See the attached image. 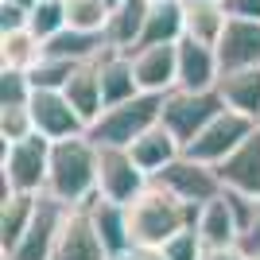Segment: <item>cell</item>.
I'll use <instances>...</instances> for the list:
<instances>
[{
  "label": "cell",
  "instance_id": "1",
  "mask_svg": "<svg viewBox=\"0 0 260 260\" xmlns=\"http://www.w3.org/2000/svg\"><path fill=\"white\" fill-rule=\"evenodd\" d=\"M47 198L66 210H82L98 198V144L89 140V132L51 144Z\"/></svg>",
  "mask_w": 260,
  "mask_h": 260
},
{
  "label": "cell",
  "instance_id": "2",
  "mask_svg": "<svg viewBox=\"0 0 260 260\" xmlns=\"http://www.w3.org/2000/svg\"><path fill=\"white\" fill-rule=\"evenodd\" d=\"M198 210L186 206L183 198H175L163 186H148L136 202L128 206V225H132V245L136 249H163L167 241H175L183 229L194 225Z\"/></svg>",
  "mask_w": 260,
  "mask_h": 260
},
{
  "label": "cell",
  "instance_id": "3",
  "mask_svg": "<svg viewBox=\"0 0 260 260\" xmlns=\"http://www.w3.org/2000/svg\"><path fill=\"white\" fill-rule=\"evenodd\" d=\"M47 171H51V140H43L39 132L20 144H4L0 202L12 194H47Z\"/></svg>",
  "mask_w": 260,
  "mask_h": 260
},
{
  "label": "cell",
  "instance_id": "4",
  "mask_svg": "<svg viewBox=\"0 0 260 260\" xmlns=\"http://www.w3.org/2000/svg\"><path fill=\"white\" fill-rule=\"evenodd\" d=\"M163 120V93H136L124 105H113L98 117V124L89 128L93 144H113V148H132L148 128H155Z\"/></svg>",
  "mask_w": 260,
  "mask_h": 260
},
{
  "label": "cell",
  "instance_id": "5",
  "mask_svg": "<svg viewBox=\"0 0 260 260\" xmlns=\"http://www.w3.org/2000/svg\"><path fill=\"white\" fill-rule=\"evenodd\" d=\"M148 186H152V179L140 171V163L132 159L128 148L98 144V198L117 202V206H132Z\"/></svg>",
  "mask_w": 260,
  "mask_h": 260
},
{
  "label": "cell",
  "instance_id": "6",
  "mask_svg": "<svg viewBox=\"0 0 260 260\" xmlns=\"http://www.w3.org/2000/svg\"><path fill=\"white\" fill-rule=\"evenodd\" d=\"M260 124L256 120H249V117H241V113H233V109H221L214 120H210L206 128L198 132L194 140L186 144L183 152L190 155V159H198V163H210V167H221V163L229 159V155L237 152L241 144L249 140L252 132H256Z\"/></svg>",
  "mask_w": 260,
  "mask_h": 260
},
{
  "label": "cell",
  "instance_id": "7",
  "mask_svg": "<svg viewBox=\"0 0 260 260\" xmlns=\"http://www.w3.org/2000/svg\"><path fill=\"white\" fill-rule=\"evenodd\" d=\"M152 183H155V186H163V190H171L175 198H183L186 206H194V210H202L206 202H214V198L225 194V186H221V175H217V167L190 159L186 152L179 155L171 167H163V171L155 175Z\"/></svg>",
  "mask_w": 260,
  "mask_h": 260
},
{
  "label": "cell",
  "instance_id": "8",
  "mask_svg": "<svg viewBox=\"0 0 260 260\" xmlns=\"http://www.w3.org/2000/svg\"><path fill=\"white\" fill-rule=\"evenodd\" d=\"M221 109H225V101H221L217 89H206V93L171 89V93L163 98V124H167V128L175 132V140L186 148V144L194 140V136L206 128Z\"/></svg>",
  "mask_w": 260,
  "mask_h": 260
},
{
  "label": "cell",
  "instance_id": "9",
  "mask_svg": "<svg viewBox=\"0 0 260 260\" xmlns=\"http://www.w3.org/2000/svg\"><path fill=\"white\" fill-rule=\"evenodd\" d=\"M31 124L43 140H70V136H86L89 124L74 113V105L66 101V93L58 89H35L31 93Z\"/></svg>",
  "mask_w": 260,
  "mask_h": 260
},
{
  "label": "cell",
  "instance_id": "10",
  "mask_svg": "<svg viewBox=\"0 0 260 260\" xmlns=\"http://www.w3.org/2000/svg\"><path fill=\"white\" fill-rule=\"evenodd\" d=\"M62 221H66V206H58L54 198L43 194V202H39V214H35L31 229L20 237V245H16V249L4 252L0 260H51Z\"/></svg>",
  "mask_w": 260,
  "mask_h": 260
},
{
  "label": "cell",
  "instance_id": "11",
  "mask_svg": "<svg viewBox=\"0 0 260 260\" xmlns=\"http://www.w3.org/2000/svg\"><path fill=\"white\" fill-rule=\"evenodd\" d=\"M51 260H113L109 249L101 245V237H98V229H93V221H89L86 206L66 210V221H62V229H58Z\"/></svg>",
  "mask_w": 260,
  "mask_h": 260
},
{
  "label": "cell",
  "instance_id": "12",
  "mask_svg": "<svg viewBox=\"0 0 260 260\" xmlns=\"http://www.w3.org/2000/svg\"><path fill=\"white\" fill-rule=\"evenodd\" d=\"M132 70H136L140 93H163L167 98L171 89H179V51H175V43L132 51Z\"/></svg>",
  "mask_w": 260,
  "mask_h": 260
},
{
  "label": "cell",
  "instance_id": "13",
  "mask_svg": "<svg viewBox=\"0 0 260 260\" xmlns=\"http://www.w3.org/2000/svg\"><path fill=\"white\" fill-rule=\"evenodd\" d=\"M175 51H179V89H190V93L217 89V82H221L217 47H206V43L183 35V39L175 43Z\"/></svg>",
  "mask_w": 260,
  "mask_h": 260
},
{
  "label": "cell",
  "instance_id": "14",
  "mask_svg": "<svg viewBox=\"0 0 260 260\" xmlns=\"http://www.w3.org/2000/svg\"><path fill=\"white\" fill-rule=\"evenodd\" d=\"M221 74L233 70H256L260 66V20H229L221 43H217Z\"/></svg>",
  "mask_w": 260,
  "mask_h": 260
},
{
  "label": "cell",
  "instance_id": "15",
  "mask_svg": "<svg viewBox=\"0 0 260 260\" xmlns=\"http://www.w3.org/2000/svg\"><path fill=\"white\" fill-rule=\"evenodd\" d=\"M86 214H89V221H93V229H98L101 245L109 249L113 260H124V256L136 252V245H132V225H128V206L93 198V202L86 206Z\"/></svg>",
  "mask_w": 260,
  "mask_h": 260
},
{
  "label": "cell",
  "instance_id": "16",
  "mask_svg": "<svg viewBox=\"0 0 260 260\" xmlns=\"http://www.w3.org/2000/svg\"><path fill=\"white\" fill-rule=\"evenodd\" d=\"M217 175H221L225 190L245 194V198H260V128L217 167Z\"/></svg>",
  "mask_w": 260,
  "mask_h": 260
},
{
  "label": "cell",
  "instance_id": "17",
  "mask_svg": "<svg viewBox=\"0 0 260 260\" xmlns=\"http://www.w3.org/2000/svg\"><path fill=\"white\" fill-rule=\"evenodd\" d=\"M148 12H152V0H120L113 8V16H109V27H105L109 51H120V54L136 51L144 27H148Z\"/></svg>",
  "mask_w": 260,
  "mask_h": 260
},
{
  "label": "cell",
  "instance_id": "18",
  "mask_svg": "<svg viewBox=\"0 0 260 260\" xmlns=\"http://www.w3.org/2000/svg\"><path fill=\"white\" fill-rule=\"evenodd\" d=\"M128 152H132V159L140 163V171L148 175V179H155V175H159L163 167H171V163L179 159V155H183V144L175 140V132L167 128L163 120H159L155 128H148V132L140 136V140L132 144Z\"/></svg>",
  "mask_w": 260,
  "mask_h": 260
},
{
  "label": "cell",
  "instance_id": "19",
  "mask_svg": "<svg viewBox=\"0 0 260 260\" xmlns=\"http://www.w3.org/2000/svg\"><path fill=\"white\" fill-rule=\"evenodd\" d=\"M98 70H101V98H105V109L124 105V101H132L140 93V82H136V70H132V54L105 51L98 58Z\"/></svg>",
  "mask_w": 260,
  "mask_h": 260
},
{
  "label": "cell",
  "instance_id": "20",
  "mask_svg": "<svg viewBox=\"0 0 260 260\" xmlns=\"http://www.w3.org/2000/svg\"><path fill=\"white\" fill-rule=\"evenodd\" d=\"M194 229H198V237H202L206 249L237 245L241 225H237V214H233V202H229L225 194L214 198V202H206V206L198 210V217H194Z\"/></svg>",
  "mask_w": 260,
  "mask_h": 260
},
{
  "label": "cell",
  "instance_id": "21",
  "mask_svg": "<svg viewBox=\"0 0 260 260\" xmlns=\"http://www.w3.org/2000/svg\"><path fill=\"white\" fill-rule=\"evenodd\" d=\"M66 101L74 105V113L82 120H86L89 128L98 124V117L105 113V98H101V70H98V62H82L74 70V78L66 82Z\"/></svg>",
  "mask_w": 260,
  "mask_h": 260
},
{
  "label": "cell",
  "instance_id": "22",
  "mask_svg": "<svg viewBox=\"0 0 260 260\" xmlns=\"http://www.w3.org/2000/svg\"><path fill=\"white\" fill-rule=\"evenodd\" d=\"M217 93L225 101V109L241 113L260 124V66L256 70H233V74H221L217 82Z\"/></svg>",
  "mask_w": 260,
  "mask_h": 260
},
{
  "label": "cell",
  "instance_id": "23",
  "mask_svg": "<svg viewBox=\"0 0 260 260\" xmlns=\"http://www.w3.org/2000/svg\"><path fill=\"white\" fill-rule=\"evenodd\" d=\"M39 202H43V194H12L0 202V256L12 252L20 245V237L31 229L35 214H39Z\"/></svg>",
  "mask_w": 260,
  "mask_h": 260
},
{
  "label": "cell",
  "instance_id": "24",
  "mask_svg": "<svg viewBox=\"0 0 260 260\" xmlns=\"http://www.w3.org/2000/svg\"><path fill=\"white\" fill-rule=\"evenodd\" d=\"M186 35V8L183 0H159L148 12V27L140 35V47H163V43H179ZM136 47V51H140Z\"/></svg>",
  "mask_w": 260,
  "mask_h": 260
},
{
  "label": "cell",
  "instance_id": "25",
  "mask_svg": "<svg viewBox=\"0 0 260 260\" xmlns=\"http://www.w3.org/2000/svg\"><path fill=\"white\" fill-rule=\"evenodd\" d=\"M109 51L105 35H93V31H74V27H66L58 31L54 39H47V58H62V62H98L101 54Z\"/></svg>",
  "mask_w": 260,
  "mask_h": 260
},
{
  "label": "cell",
  "instance_id": "26",
  "mask_svg": "<svg viewBox=\"0 0 260 260\" xmlns=\"http://www.w3.org/2000/svg\"><path fill=\"white\" fill-rule=\"evenodd\" d=\"M43 54H47V43L31 27L0 35V70H23V74H31L35 66L43 62Z\"/></svg>",
  "mask_w": 260,
  "mask_h": 260
},
{
  "label": "cell",
  "instance_id": "27",
  "mask_svg": "<svg viewBox=\"0 0 260 260\" xmlns=\"http://www.w3.org/2000/svg\"><path fill=\"white\" fill-rule=\"evenodd\" d=\"M186 8V39H198L206 47H217L229 27V8L225 0H210V4H183Z\"/></svg>",
  "mask_w": 260,
  "mask_h": 260
},
{
  "label": "cell",
  "instance_id": "28",
  "mask_svg": "<svg viewBox=\"0 0 260 260\" xmlns=\"http://www.w3.org/2000/svg\"><path fill=\"white\" fill-rule=\"evenodd\" d=\"M225 198L233 202V214H237V225H241L237 245L249 256H256L260 252V198H245V194H233V190H225Z\"/></svg>",
  "mask_w": 260,
  "mask_h": 260
},
{
  "label": "cell",
  "instance_id": "29",
  "mask_svg": "<svg viewBox=\"0 0 260 260\" xmlns=\"http://www.w3.org/2000/svg\"><path fill=\"white\" fill-rule=\"evenodd\" d=\"M109 16H113V8H109L105 0H66V23H70L74 31L105 35Z\"/></svg>",
  "mask_w": 260,
  "mask_h": 260
},
{
  "label": "cell",
  "instance_id": "30",
  "mask_svg": "<svg viewBox=\"0 0 260 260\" xmlns=\"http://www.w3.org/2000/svg\"><path fill=\"white\" fill-rule=\"evenodd\" d=\"M27 27H31L39 39H54L58 31H66L70 23H66V0H39L31 8V16H27Z\"/></svg>",
  "mask_w": 260,
  "mask_h": 260
},
{
  "label": "cell",
  "instance_id": "31",
  "mask_svg": "<svg viewBox=\"0 0 260 260\" xmlns=\"http://www.w3.org/2000/svg\"><path fill=\"white\" fill-rule=\"evenodd\" d=\"M31 93L35 86L23 70H0V109H27Z\"/></svg>",
  "mask_w": 260,
  "mask_h": 260
},
{
  "label": "cell",
  "instance_id": "32",
  "mask_svg": "<svg viewBox=\"0 0 260 260\" xmlns=\"http://www.w3.org/2000/svg\"><path fill=\"white\" fill-rule=\"evenodd\" d=\"M74 70H78L74 62H62V58H47V54H43V62L35 66L27 78H31V86H35V89H58V93H62L66 82L74 78Z\"/></svg>",
  "mask_w": 260,
  "mask_h": 260
},
{
  "label": "cell",
  "instance_id": "33",
  "mask_svg": "<svg viewBox=\"0 0 260 260\" xmlns=\"http://www.w3.org/2000/svg\"><path fill=\"white\" fill-rule=\"evenodd\" d=\"M35 136L31 124V109H0V140L4 144H20Z\"/></svg>",
  "mask_w": 260,
  "mask_h": 260
},
{
  "label": "cell",
  "instance_id": "34",
  "mask_svg": "<svg viewBox=\"0 0 260 260\" xmlns=\"http://www.w3.org/2000/svg\"><path fill=\"white\" fill-rule=\"evenodd\" d=\"M202 252H206V245H202V237H198V229H183L175 241H167L163 245V256L167 260H202Z\"/></svg>",
  "mask_w": 260,
  "mask_h": 260
},
{
  "label": "cell",
  "instance_id": "35",
  "mask_svg": "<svg viewBox=\"0 0 260 260\" xmlns=\"http://www.w3.org/2000/svg\"><path fill=\"white\" fill-rule=\"evenodd\" d=\"M27 16L31 12L16 8V4H8V0H0V35L4 31H23L27 27Z\"/></svg>",
  "mask_w": 260,
  "mask_h": 260
},
{
  "label": "cell",
  "instance_id": "36",
  "mask_svg": "<svg viewBox=\"0 0 260 260\" xmlns=\"http://www.w3.org/2000/svg\"><path fill=\"white\" fill-rule=\"evenodd\" d=\"M233 20H260V0H225Z\"/></svg>",
  "mask_w": 260,
  "mask_h": 260
},
{
  "label": "cell",
  "instance_id": "37",
  "mask_svg": "<svg viewBox=\"0 0 260 260\" xmlns=\"http://www.w3.org/2000/svg\"><path fill=\"white\" fill-rule=\"evenodd\" d=\"M202 260H249V252L241 249V245H225V249H206Z\"/></svg>",
  "mask_w": 260,
  "mask_h": 260
},
{
  "label": "cell",
  "instance_id": "38",
  "mask_svg": "<svg viewBox=\"0 0 260 260\" xmlns=\"http://www.w3.org/2000/svg\"><path fill=\"white\" fill-rule=\"evenodd\" d=\"M124 260H167V256H163V249H136L132 256H124Z\"/></svg>",
  "mask_w": 260,
  "mask_h": 260
},
{
  "label": "cell",
  "instance_id": "39",
  "mask_svg": "<svg viewBox=\"0 0 260 260\" xmlns=\"http://www.w3.org/2000/svg\"><path fill=\"white\" fill-rule=\"evenodd\" d=\"M8 4H16V8H23V12H31L39 0H8Z\"/></svg>",
  "mask_w": 260,
  "mask_h": 260
},
{
  "label": "cell",
  "instance_id": "40",
  "mask_svg": "<svg viewBox=\"0 0 260 260\" xmlns=\"http://www.w3.org/2000/svg\"><path fill=\"white\" fill-rule=\"evenodd\" d=\"M183 4H210V0H183Z\"/></svg>",
  "mask_w": 260,
  "mask_h": 260
},
{
  "label": "cell",
  "instance_id": "41",
  "mask_svg": "<svg viewBox=\"0 0 260 260\" xmlns=\"http://www.w3.org/2000/svg\"><path fill=\"white\" fill-rule=\"evenodd\" d=\"M105 4H109V8H117V4H120V0H105Z\"/></svg>",
  "mask_w": 260,
  "mask_h": 260
},
{
  "label": "cell",
  "instance_id": "42",
  "mask_svg": "<svg viewBox=\"0 0 260 260\" xmlns=\"http://www.w3.org/2000/svg\"><path fill=\"white\" fill-rule=\"evenodd\" d=\"M249 260H260V252H256V256H249Z\"/></svg>",
  "mask_w": 260,
  "mask_h": 260
},
{
  "label": "cell",
  "instance_id": "43",
  "mask_svg": "<svg viewBox=\"0 0 260 260\" xmlns=\"http://www.w3.org/2000/svg\"><path fill=\"white\" fill-rule=\"evenodd\" d=\"M152 4H159V0H152Z\"/></svg>",
  "mask_w": 260,
  "mask_h": 260
}]
</instances>
